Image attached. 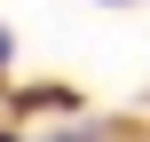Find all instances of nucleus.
Returning <instances> with one entry per match:
<instances>
[{
    "label": "nucleus",
    "instance_id": "f257e3e1",
    "mask_svg": "<svg viewBox=\"0 0 150 142\" xmlns=\"http://www.w3.org/2000/svg\"><path fill=\"white\" fill-rule=\"evenodd\" d=\"M0 63H8V32H0Z\"/></svg>",
    "mask_w": 150,
    "mask_h": 142
},
{
    "label": "nucleus",
    "instance_id": "f03ea898",
    "mask_svg": "<svg viewBox=\"0 0 150 142\" xmlns=\"http://www.w3.org/2000/svg\"><path fill=\"white\" fill-rule=\"evenodd\" d=\"M0 142H8V134H0Z\"/></svg>",
    "mask_w": 150,
    "mask_h": 142
}]
</instances>
